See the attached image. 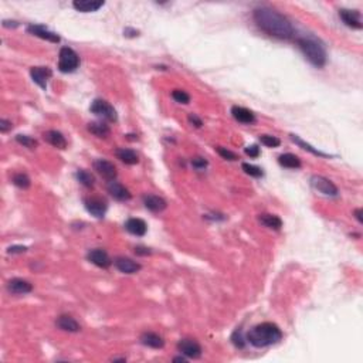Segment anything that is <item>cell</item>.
<instances>
[{"label":"cell","instance_id":"obj_1","mask_svg":"<svg viewBox=\"0 0 363 363\" xmlns=\"http://www.w3.org/2000/svg\"><path fill=\"white\" fill-rule=\"evenodd\" d=\"M253 19L256 25L259 26L263 32L280 39V40H291L294 37V26L287 17L277 12L274 9L261 6L253 12Z\"/></svg>","mask_w":363,"mask_h":363},{"label":"cell","instance_id":"obj_2","mask_svg":"<svg viewBox=\"0 0 363 363\" xmlns=\"http://www.w3.org/2000/svg\"><path fill=\"white\" fill-rule=\"evenodd\" d=\"M283 339V332L278 325L273 322H263L251 328L246 340L256 347H267L278 343Z\"/></svg>","mask_w":363,"mask_h":363},{"label":"cell","instance_id":"obj_3","mask_svg":"<svg viewBox=\"0 0 363 363\" xmlns=\"http://www.w3.org/2000/svg\"><path fill=\"white\" fill-rule=\"evenodd\" d=\"M299 50L302 51V54L305 56L308 61L316 68H322L326 64V49L323 46V43L319 39H316L314 36H304L299 37L297 40Z\"/></svg>","mask_w":363,"mask_h":363},{"label":"cell","instance_id":"obj_4","mask_svg":"<svg viewBox=\"0 0 363 363\" xmlns=\"http://www.w3.org/2000/svg\"><path fill=\"white\" fill-rule=\"evenodd\" d=\"M80 67V57L70 47H63L58 56V70L61 73H73Z\"/></svg>","mask_w":363,"mask_h":363},{"label":"cell","instance_id":"obj_5","mask_svg":"<svg viewBox=\"0 0 363 363\" xmlns=\"http://www.w3.org/2000/svg\"><path fill=\"white\" fill-rule=\"evenodd\" d=\"M89 111L92 113H95L99 118H104L105 121L109 122H116L118 121V115L116 111L113 109V106L109 102H106L105 99H95L91 106H89Z\"/></svg>","mask_w":363,"mask_h":363},{"label":"cell","instance_id":"obj_6","mask_svg":"<svg viewBox=\"0 0 363 363\" xmlns=\"http://www.w3.org/2000/svg\"><path fill=\"white\" fill-rule=\"evenodd\" d=\"M84 206H85V209H87L89 214H92L94 217L97 218L104 217L105 213H106V209H108L106 200L102 199V197H99V196H89V197H85Z\"/></svg>","mask_w":363,"mask_h":363},{"label":"cell","instance_id":"obj_7","mask_svg":"<svg viewBox=\"0 0 363 363\" xmlns=\"http://www.w3.org/2000/svg\"><path fill=\"white\" fill-rule=\"evenodd\" d=\"M311 186L315 190H318L319 193L325 194V196H331V197H336L339 194V190L336 186L332 183L329 179L323 178V176H318L315 175L311 178Z\"/></svg>","mask_w":363,"mask_h":363},{"label":"cell","instance_id":"obj_8","mask_svg":"<svg viewBox=\"0 0 363 363\" xmlns=\"http://www.w3.org/2000/svg\"><path fill=\"white\" fill-rule=\"evenodd\" d=\"M178 349L182 355L190 359H197L202 356V346L194 339H182L178 343Z\"/></svg>","mask_w":363,"mask_h":363},{"label":"cell","instance_id":"obj_9","mask_svg":"<svg viewBox=\"0 0 363 363\" xmlns=\"http://www.w3.org/2000/svg\"><path fill=\"white\" fill-rule=\"evenodd\" d=\"M27 32L39 37V39H43V40L50 41V43H60V36L54 32H50L49 29L46 26L41 25H30L27 27Z\"/></svg>","mask_w":363,"mask_h":363},{"label":"cell","instance_id":"obj_10","mask_svg":"<svg viewBox=\"0 0 363 363\" xmlns=\"http://www.w3.org/2000/svg\"><path fill=\"white\" fill-rule=\"evenodd\" d=\"M339 17L343 20V23L347 27H352L356 30H360L363 27L360 13L357 10H349V9H340L339 10Z\"/></svg>","mask_w":363,"mask_h":363},{"label":"cell","instance_id":"obj_11","mask_svg":"<svg viewBox=\"0 0 363 363\" xmlns=\"http://www.w3.org/2000/svg\"><path fill=\"white\" fill-rule=\"evenodd\" d=\"M94 168L97 170L98 173L108 182H112L116 178L118 172H116V168L113 166V163L111 162L105 161V159H98V161L94 162Z\"/></svg>","mask_w":363,"mask_h":363},{"label":"cell","instance_id":"obj_12","mask_svg":"<svg viewBox=\"0 0 363 363\" xmlns=\"http://www.w3.org/2000/svg\"><path fill=\"white\" fill-rule=\"evenodd\" d=\"M30 75H32V80L40 88L46 89L47 88V81L51 78L53 71L50 70L49 67H33L32 70H30Z\"/></svg>","mask_w":363,"mask_h":363},{"label":"cell","instance_id":"obj_13","mask_svg":"<svg viewBox=\"0 0 363 363\" xmlns=\"http://www.w3.org/2000/svg\"><path fill=\"white\" fill-rule=\"evenodd\" d=\"M106 189H108V193L112 196L115 200H119V202H127V200H131V197H132V194L131 192L125 187L124 185H121L119 182H109L108 186H106Z\"/></svg>","mask_w":363,"mask_h":363},{"label":"cell","instance_id":"obj_14","mask_svg":"<svg viewBox=\"0 0 363 363\" xmlns=\"http://www.w3.org/2000/svg\"><path fill=\"white\" fill-rule=\"evenodd\" d=\"M87 259H88L89 263H92L94 266L99 267V268H108L112 264L108 253L105 250H101V249H95V250L89 251Z\"/></svg>","mask_w":363,"mask_h":363},{"label":"cell","instance_id":"obj_15","mask_svg":"<svg viewBox=\"0 0 363 363\" xmlns=\"http://www.w3.org/2000/svg\"><path fill=\"white\" fill-rule=\"evenodd\" d=\"M113 264L124 274H135L142 268L141 264H138L137 261L128 259V257H116L113 260Z\"/></svg>","mask_w":363,"mask_h":363},{"label":"cell","instance_id":"obj_16","mask_svg":"<svg viewBox=\"0 0 363 363\" xmlns=\"http://www.w3.org/2000/svg\"><path fill=\"white\" fill-rule=\"evenodd\" d=\"M8 290L10 294H15V295H25L32 292L33 285L22 278H13L8 283Z\"/></svg>","mask_w":363,"mask_h":363},{"label":"cell","instance_id":"obj_17","mask_svg":"<svg viewBox=\"0 0 363 363\" xmlns=\"http://www.w3.org/2000/svg\"><path fill=\"white\" fill-rule=\"evenodd\" d=\"M231 115L235 121L241 122V124H246V125H251L256 122V115L253 111L244 108V106H238V105H234L231 108Z\"/></svg>","mask_w":363,"mask_h":363},{"label":"cell","instance_id":"obj_18","mask_svg":"<svg viewBox=\"0 0 363 363\" xmlns=\"http://www.w3.org/2000/svg\"><path fill=\"white\" fill-rule=\"evenodd\" d=\"M144 204L148 210L154 211V213H161L168 207V203L165 199H162L161 196H155V194H146L144 196Z\"/></svg>","mask_w":363,"mask_h":363},{"label":"cell","instance_id":"obj_19","mask_svg":"<svg viewBox=\"0 0 363 363\" xmlns=\"http://www.w3.org/2000/svg\"><path fill=\"white\" fill-rule=\"evenodd\" d=\"M56 325L57 328H60L61 331L65 332H73V333H75V332L81 331L80 323L77 322L73 316H70V315H61V316H58L56 321Z\"/></svg>","mask_w":363,"mask_h":363},{"label":"cell","instance_id":"obj_20","mask_svg":"<svg viewBox=\"0 0 363 363\" xmlns=\"http://www.w3.org/2000/svg\"><path fill=\"white\" fill-rule=\"evenodd\" d=\"M105 3L102 0H75L73 3V8L82 13H91V12H97L98 9H101Z\"/></svg>","mask_w":363,"mask_h":363},{"label":"cell","instance_id":"obj_21","mask_svg":"<svg viewBox=\"0 0 363 363\" xmlns=\"http://www.w3.org/2000/svg\"><path fill=\"white\" fill-rule=\"evenodd\" d=\"M125 228H127L128 233L134 234V235H138V237H142V235H145L146 234L148 226H146V223L142 220V218L132 217L127 220Z\"/></svg>","mask_w":363,"mask_h":363},{"label":"cell","instance_id":"obj_22","mask_svg":"<svg viewBox=\"0 0 363 363\" xmlns=\"http://www.w3.org/2000/svg\"><path fill=\"white\" fill-rule=\"evenodd\" d=\"M141 342H142V345L152 347V349H162V347L165 346L163 338H162L161 335L155 333V332H144L141 335Z\"/></svg>","mask_w":363,"mask_h":363},{"label":"cell","instance_id":"obj_23","mask_svg":"<svg viewBox=\"0 0 363 363\" xmlns=\"http://www.w3.org/2000/svg\"><path fill=\"white\" fill-rule=\"evenodd\" d=\"M44 139L49 142L50 145H53L57 149H65L67 148V141H65L64 135L58 131H47L44 134Z\"/></svg>","mask_w":363,"mask_h":363},{"label":"cell","instance_id":"obj_24","mask_svg":"<svg viewBox=\"0 0 363 363\" xmlns=\"http://www.w3.org/2000/svg\"><path fill=\"white\" fill-rule=\"evenodd\" d=\"M115 155H116V158L121 162H124L125 165H131V166H132V165H137L138 162H139L137 152L132 151V149H128V148H118V149L115 151Z\"/></svg>","mask_w":363,"mask_h":363},{"label":"cell","instance_id":"obj_25","mask_svg":"<svg viewBox=\"0 0 363 363\" xmlns=\"http://www.w3.org/2000/svg\"><path fill=\"white\" fill-rule=\"evenodd\" d=\"M278 163L287 169H299L302 166L301 159L294 154H284L278 156Z\"/></svg>","mask_w":363,"mask_h":363},{"label":"cell","instance_id":"obj_26","mask_svg":"<svg viewBox=\"0 0 363 363\" xmlns=\"http://www.w3.org/2000/svg\"><path fill=\"white\" fill-rule=\"evenodd\" d=\"M259 220L263 226L273 228V230H280L283 227V220L278 216H275V214H267V213H264V214L260 216Z\"/></svg>","mask_w":363,"mask_h":363},{"label":"cell","instance_id":"obj_27","mask_svg":"<svg viewBox=\"0 0 363 363\" xmlns=\"http://www.w3.org/2000/svg\"><path fill=\"white\" fill-rule=\"evenodd\" d=\"M88 131L97 138H108L111 134L109 127L105 122H91L88 124Z\"/></svg>","mask_w":363,"mask_h":363},{"label":"cell","instance_id":"obj_28","mask_svg":"<svg viewBox=\"0 0 363 363\" xmlns=\"http://www.w3.org/2000/svg\"><path fill=\"white\" fill-rule=\"evenodd\" d=\"M290 137H291V141H292V142H295L299 148H302V149H305V151H308V152H311V154L315 155V156H323V158H328V156H329L328 154H323V152H321V151H318V149L312 148V146L309 145V144H307V142H304V141H302L298 135L291 134Z\"/></svg>","mask_w":363,"mask_h":363},{"label":"cell","instance_id":"obj_29","mask_svg":"<svg viewBox=\"0 0 363 363\" xmlns=\"http://www.w3.org/2000/svg\"><path fill=\"white\" fill-rule=\"evenodd\" d=\"M75 178H77V180L80 182L81 185L88 187V189H91V187L94 186V182H95V179H94V176H92L89 172L82 169L78 170V172L75 173Z\"/></svg>","mask_w":363,"mask_h":363},{"label":"cell","instance_id":"obj_30","mask_svg":"<svg viewBox=\"0 0 363 363\" xmlns=\"http://www.w3.org/2000/svg\"><path fill=\"white\" fill-rule=\"evenodd\" d=\"M12 182H13V185L20 187V189H29L32 185V180L26 173H16L12 179Z\"/></svg>","mask_w":363,"mask_h":363},{"label":"cell","instance_id":"obj_31","mask_svg":"<svg viewBox=\"0 0 363 363\" xmlns=\"http://www.w3.org/2000/svg\"><path fill=\"white\" fill-rule=\"evenodd\" d=\"M16 141L20 145H23L25 148H29V149H36V148L39 146V142H37L34 138L27 137V135H17Z\"/></svg>","mask_w":363,"mask_h":363},{"label":"cell","instance_id":"obj_32","mask_svg":"<svg viewBox=\"0 0 363 363\" xmlns=\"http://www.w3.org/2000/svg\"><path fill=\"white\" fill-rule=\"evenodd\" d=\"M172 98L179 104H189L190 102V95L183 89H175L172 92Z\"/></svg>","mask_w":363,"mask_h":363},{"label":"cell","instance_id":"obj_33","mask_svg":"<svg viewBox=\"0 0 363 363\" xmlns=\"http://www.w3.org/2000/svg\"><path fill=\"white\" fill-rule=\"evenodd\" d=\"M241 168L247 175H250L253 178H261V176H263V170L260 169L259 166H256V165H251V163H243Z\"/></svg>","mask_w":363,"mask_h":363},{"label":"cell","instance_id":"obj_34","mask_svg":"<svg viewBox=\"0 0 363 363\" xmlns=\"http://www.w3.org/2000/svg\"><path fill=\"white\" fill-rule=\"evenodd\" d=\"M260 142L263 145L268 146V148H278L281 145V141L277 137H271V135H261L260 137Z\"/></svg>","mask_w":363,"mask_h":363},{"label":"cell","instance_id":"obj_35","mask_svg":"<svg viewBox=\"0 0 363 363\" xmlns=\"http://www.w3.org/2000/svg\"><path fill=\"white\" fill-rule=\"evenodd\" d=\"M231 342H233V345L235 347H238V349H243V347L246 346V339L243 336V332L241 329H235L234 333L231 335Z\"/></svg>","mask_w":363,"mask_h":363},{"label":"cell","instance_id":"obj_36","mask_svg":"<svg viewBox=\"0 0 363 363\" xmlns=\"http://www.w3.org/2000/svg\"><path fill=\"white\" fill-rule=\"evenodd\" d=\"M216 151H217V154L223 158V159H226V161H237L238 159V156L231 152V151H228L227 148H223V146H217L216 148Z\"/></svg>","mask_w":363,"mask_h":363},{"label":"cell","instance_id":"obj_37","mask_svg":"<svg viewBox=\"0 0 363 363\" xmlns=\"http://www.w3.org/2000/svg\"><path fill=\"white\" fill-rule=\"evenodd\" d=\"M192 166H193L194 169L202 170L207 166V161L204 158H194L193 161H192Z\"/></svg>","mask_w":363,"mask_h":363},{"label":"cell","instance_id":"obj_38","mask_svg":"<svg viewBox=\"0 0 363 363\" xmlns=\"http://www.w3.org/2000/svg\"><path fill=\"white\" fill-rule=\"evenodd\" d=\"M246 155L250 158H259L260 156V148L257 145H251L246 148Z\"/></svg>","mask_w":363,"mask_h":363},{"label":"cell","instance_id":"obj_39","mask_svg":"<svg viewBox=\"0 0 363 363\" xmlns=\"http://www.w3.org/2000/svg\"><path fill=\"white\" fill-rule=\"evenodd\" d=\"M189 122H190L192 125H194L196 128H200L203 125V121L196 113H189Z\"/></svg>","mask_w":363,"mask_h":363},{"label":"cell","instance_id":"obj_40","mask_svg":"<svg viewBox=\"0 0 363 363\" xmlns=\"http://www.w3.org/2000/svg\"><path fill=\"white\" fill-rule=\"evenodd\" d=\"M27 251V247L26 246H13L10 247L8 250L9 254H22V253H26Z\"/></svg>","mask_w":363,"mask_h":363},{"label":"cell","instance_id":"obj_41","mask_svg":"<svg viewBox=\"0 0 363 363\" xmlns=\"http://www.w3.org/2000/svg\"><path fill=\"white\" fill-rule=\"evenodd\" d=\"M10 130H12V122L8 119H0V132L6 134Z\"/></svg>","mask_w":363,"mask_h":363},{"label":"cell","instance_id":"obj_42","mask_svg":"<svg viewBox=\"0 0 363 363\" xmlns=\"http://www.w3.org/2000/svg\"><path fill=\"white\" fill-rule=\"evenodd\" d=\"M152 251L149 250V249H146V247H141V246H138L135 247V254L137 256H149Z\"/></svg>","mask_w":363,"mask_h":363},{"label":"cell","instance_id":"obj_43","mask_svg":"<svg viewBox=\"0 0 363 363\" xmlns=\"http://www.w3.org/2000/svg\"><path fill=\"white\" fill-rule=\"evenodd\" d=\"M353 214H355L356 220L359 221V223H363V218H362V209H356L353 211Z\"/></svg>","mask_w":363,"mask_h":363},{"label":"cell","instance_id":"obj_44","mask_svg":"<svg viewBox=\"0 0 363 363\" xmlns=\"http://www.w3.org/2000/svg\"><path fill=\"white\" fill-rule=\"evenodd\" d=\"M187 359L186 357H183V356H178V357H175L173 359V362H186Z\"/></svg>","mask_w":363,"mask_h":363}]
</instances>
